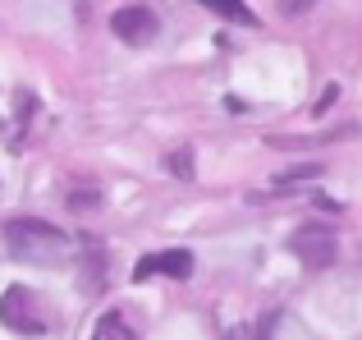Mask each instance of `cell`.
<instances>
[{
    "mask_svg": "<svg viewBox=\"0 0 362 340\" xmlns=\"http://www.w3.org/2000/svg\"><path fill=\"white\" fill-rule=\"evenodd\" d=\"M5 249L14 253L18 262H42V267H55V262L69 258V234L51 221H37V216H18V221L5 225Z\"/></svg>",
    "mask_w": 362,
    "mask_h": 340,
    "instance_id": "cell-1",
    "label": "cell"
},
{
    "mask_svg": "<svg viewBox=\"0 0 362 340\" xmlns=\"http://www.w3.org/2000/svg\"><path fill=\"white\" fill-rule=\"evenodd\" d=\"M289 253H298L303 267H330V262H335V253H339L335 230H321V225H303V230H293Z\"/></svg>",
    "mask_w": 362,
    "mask_h": 340,
    "instance_id": "cell-2",
    "label": "cell"
},
{
    "mask_svg": "<svg viewBox=\"0 0 362 340\" xmlns=\"http://www.w3.org/2000/svg\"><path fill=\"white\" fill-rule=\"evenodd\" d=\"M110 33H115L119 42H129V46H147V42H156L160 23H156V14H151L147 5H124V9L110 14Z\"/></svg>",
    "mask_w": 362,
    "mask_h": 340,
    "instance_id": "cell-3",
    "label": "cell"
},
{
    "mask_svg": "<svg viewBox=\"0 0 362 340\" xmlns=\"http://www.w3.org/2000/svg\"><path fill=\"white\" fill-rule=\"evenodd\" d=\"M0 322H5L9 332H18V336H42L46 332V322L33 313V295H28L23 285L5 290V299H0Z\"/></svg>",
    "mask_w": 362,
    "mask_h": 340,
    "instance_id": "cell-4",
    "label": "cell"
},
{
    "mask_svg": "<svg viewBox=\"0 0 362 340\" xmlns=\"http://www.w3.org/2000/svg\"><path fill=\"white\" fill-rule=\"evenodd\" d=\"M151 276H179V280L193 276V253L188 249H160L133 267V280H151Z\"/></svg>",
    "mask_w": 362,
    "mask_h": 340,
    "instance_id": "cell-5",
    "label": "cell"
},
{
    "mask_svg": "<svg viewBox=\"0 0 362 340\" xmlns=\"http://www.w3.org/2000/svg\"><path fill=\"white\" fill-rule=\"evenodd\" d=\"M92 340H138V332L124 322V313H106L97 327H92Z\"/></svg>",
    "mask_w": 362,
    "mask_h": 340,
    "instance_id": "cell-6",
    "label": "cell"
},
{
    "mask_svg": "<svg viewBox=\"0 0 362 340\" xmlns=\"http://www.w3.org/2000/svg\"><path fill=\"white\" fill-rule=\"evenodd\" d=\"M197 5H206L211 14H221V18H230V23H247L252 28L257 23V14L243 5V0H197Z\"/></svg>",
    "mask_w": 362,
    "mask_h": 340,
    "instance_id": "cell-7",
    "label": "cell"
},
{
    "mask_svg": "<svg viewBox=\"0 0 362 340\" xmlns=\"http://www.w3.org/2000/svg\"><path fill=\"white\" fill-rule=\"evenodd\" d=\"M312 175H321L317 166H303V170H289V175H280V184L289 188V184H303V179H312Z\"/></svg>",
    "mask_w": 362,
    "mask_h": 340,
    "instance_id": "cell-8",
    "label": "cell"
},
{
    "mask_svg": "<svg viewBox=\"0 0 362 340\" xmlns=\"http://www.w3.org/2000/svg\"><path fill=\"white\" fill-rule=\"evenodd\" d=\"M165 166H170V170H179L184 179H193V162H188V152H179V157H165Z\"/></svg>",
    "mask_w": 362,
    "mask_h": 340,
    "instance_id": "cell-9",
    "label": "cell"
},
{
    "mask_svg": "<svg viewBox=\"0 0 362 340\" xmlns=\"http://www.w3.org/2000/svg\"><path fill=\"white\" fill-rule=\"evenodd\" d=\"M312 5H317V0H280V9H284V14H308Z\"/></svg>",
    "mask_w": 362,
    "mask_h": 340,
    "instance_id": "cell-10",
    "label": "cell"
}]
</instances>
